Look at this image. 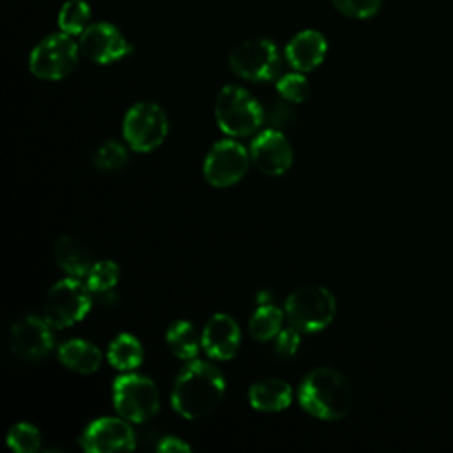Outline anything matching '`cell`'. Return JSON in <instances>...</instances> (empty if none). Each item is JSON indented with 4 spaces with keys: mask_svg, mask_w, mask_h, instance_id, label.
<instances>
[{
    "mask_svg": "<svg viewBox=\"0 0 453 453\" xmlns=\"http://www.w3.org/2000/svg\"><path fill=\"white\" fill-rule=\"evenodd\" d=\"M225 386V377L214 365L191 359L173 382L172 407L182 418H203L221 402Z\"/></svg>",
    "mask_w": 453,
    "mask_h": 453,
    "instance_id": "obj_1",
    "label": "cell"
},
{
    "mask_svg": "<svg viewBox=\"0 0 453 453\" xmlns=\"http://www.w3.org/2000/svg\"><path fill=\"white\" fill-rule=\"evenodd\" d=\"M299 405L319 419H342L352 407V388L347 377L327 366L315 368L304 375L297 389Z\"/></svg>",
    "mask_w": 453,
    "mask_h": 453,
    "instance_id": "obj_2",
    "label": "cell"
},
{
    "mask_svg": "<svg viewBox=\"0 0 453 453\" xmlns=\"http://www.w3.org/2000/svg\"><path fill=\"white\" fill-rule=\"evenodd\" d=\"M336 313V301L331 290L322 285H303L296 288L285 303V315L296 329L317 333L326 329Z\"/></svg>",
    "mask_w": 453,
    "mask_h": 453,
    "instance_id": "obj_3",
    "label": "cell"
},
{
    "mask_svg": "<svg viewBox=\"0 0 453 453\" xmlns=\"http://www.w3.org/2000/svg\"><path fill=\"white\" fill-rule=\"evenodd\" d=\"M216 122L230 136H248L258 131L265 119L260 103L244 88L226 85L219 90L214 104Z\"/></svg>",
    "mask_w": 453,
    "mask_h": 453,
    "instance_id": "obj_4",
    "label": "cell"
},
{
    "mask_svg": "<svg viewBox=\"0 0 453 453\" xmlns=\"http://www.w3.org/2000/svg\"><path fill=\"white\" fill-rule=\"evenodd\" d=\"M113 407L124 419L143 423L159 411V393L152 379L126 372L113 380Z\"/></svg>",
    "mask_w": 453,
    "mask_h": 453,
    "instance_id": "obj_5",
    "label": "cell"
},
{
    "mask_svg": "<svg viewBox=\"0 0 453 453\" xmlns=\"http://www.w3.org/2000/svg\"><path fill=\"white\" fill-rule=\"evenodd\" d=\"M90 288L74 276L57 281L44 301V319L57 329L80 322L92 308Z\"/></svg>",
    "mask_w": 453,
    "mask_h": 453,
    "instance_id": "obj_6",
    "label": "cell"
},
{
    "mask_svg": "<svg viewBox=\"0 0 453 453\" xmlns=\"http://www.w3.org/2000/svg\"><path fill=\"white\" fill-rule=\"evenodd\" d=\"M122 134L133 150H154L168 134V119L165 110L150 101L133 104L124 117Z\"/></svg>",
    "mask_w": 453,
    "mask_h": 453,
    "instance_id": "obj_7",
    "label": "cell"
},
{
    "mask_svg": "<svg viewBox=\"0 0 453 453\" xmlns=\"http://www.w3.org/2000/svg\"><path fill=\"white\" fill-rule=\"evenodd\" d=\"M80 46L69 34H53L42 39L30 53V71L41 80H62L78 64Z\"/></svg>",
    "mask_w": 453,
    "mask_h": 453,
    "instance_id": "obj_8",
    "label": "cell"
},
{
    "mask_svg": "<svg viewBox=\"0 0 453 453\" xmlns=\"http://www.w3.org/2000/svg\"><path fill=\"white\" fill-rule=\"evenodd\" d=\"M230 69L250 81H269L280 73V53L274 42L253 39L239 44L228 58Z\"/></svg>",
    "mask_w": 453,
    "mask_h": 453,
    "instance_id": "obj_9",
    "label": "cell"
},
{
    "mask_svg": "<svg viewBox=\"0 0 453 453\" xmlns=\"http://www.w3.org/2000/svg\"><path fill=\"white\" fill-rule=\"evenodd\" d=\"M250 159V152L239 142L219 140L205 156L203 177L214 188L234 186L244 177Z\"/></svg>",
    "mask_w": 453,
    "mask_h": 453,
    "instance_id": "obj_10",
    "label": "cell"
},
{
    "mask_svg": "<svg viewBox=\"0 0 453 453\" xmlns=\"http://www.w3.org/2000/svg\"><path fill=\"white\" fill-rule=\"evenodd\" d=\"M51 324L37 315H27L16 320L9 331V349L25 361H39L53 350Z\"/></svg>",
    "mask_w": 453,
    "mask_h": 453,
    "instance_id": "obj_11",
    "label": "cell"
},
{
    "mask_svg": "<svg viewBox=\"0 0 453 453\" xmlns=\"http://www.w3.org/2000/svg\"><path fill=\"white\" fill-rule=\"evenodd\" d=\"M80 444L90 453H115L131 451L136 446V435L127 423L120 418H97L87 425L80 437Z\"/></svg>",
    "mask_w": 453,
    "mask_h": 453,
    "instance_id": "obj_12",
    "label": "cell"
},
{
    "mask_svg": "<svg viewBox=\"0 0 453 453\" xmlns=\"http://www.w3.org/2000/svg\"><path fill=\"white\" fill-rule=\"evenodd\" d=\"M80 51L96 64H110L131 51L129 42L110 23L88 25L80 34Z\"/></svg>",
    "mask_w": 453,
    "mask_h": 453,
    "instance_id": "obj_13",
    "label": "cell"
},
{
    "mask_svg": "<svg viewBox=\"0 0 453 453\" xmlns=\"http://www.w3.org/2000/svg\"><path fill=\"white\" fill-rule=\"evenodd\" d=\"M250 156L262 173L274 177L283 175L292 165V147L287 136L274 127L264 129L253 138Z\"/></svg>",
    "mask_w": 453,
    "mask_h": 453,
    "instance_id": "obj_14",
    "label": "cell"
},
{
    "mask_svg": "<svg viewBox=\"0 0 453 453\" xmlns=\"http://www.w3.org/2000/svg\"><path fill=\"white\" fill-rule=\"evenodd\" d=\"M200 338L207 356L219 361L232 359L241 347V329L226 313L212 315L203 326Z\"/></svg>",
    "mask_w": 453,
    "mask_h": 453,
    "instance_id": "obj_15",
    "label": "cell"
},
{
    "mask_svg": "<svg viewBox=\"0 0 453 453\" xmlns=\"http://www.w3.org/2000/svg\"><path fill=\"white\" fill-rule=\"evenodd\" d=\"M327 42L317 30H304L292 37L287 44L285 57L296 71H311L326 57Z\"/></svg>",
    "mask_w": 453,
    "mask_h": 453,
    "instance_id": "obj_16",
    "label": "cell"
},
{
    "mask_svg": "<svg viewBox=\"0 0 453 453\" xmlns=\"http://www.w3.org/2000/svg\"><path fill=\"white\" fill-rule=\"evenodd\" d=\"M53 255L58 267L74 278L87 276V273L94 265L92 251L88 250V246L73 235L58 237L53 244Z\"/></svg>",
    "mask_w": 453,
    "mask_h": 453,
    "instance_id": "obj_17",
    "label": "cell"
},
{
    "mask_svg": "<svg viewBox=\"0 0 453 453\" xmlns=\"http://www.w3.org/2000/svg\"><path fill=\"white\" fill-rule=\"evenodd\" d=\"M250 405L262 412H278L292 403V388L281 379H264L248 391Z\"/></svg>",
    "mask_w": 453,
    "mask_h": 453,
    "instance_id": "obj_18",
    "label": "cell"
},
{
    "mask_svg": "<svg viewBox=\"0 0 453 453\" xmlns=\"http://www.w3.org/2000/svg\"><path fill=\"white\" fill-rule=\"evenodd\" d=\"M57 356L65 368L78 373H94L101 366V350L81 338L64 342L58 347Z\"/></svg>",
    "mask_w": 453,
    "mask_h": 453,
    "instance_id": "obj_19",
    "label": "cell"
},
{
    "mask_svg": "<svg viewBox=\"0 0 453 453\" xmlns=\"http://www.w3.org/2000/svg\"><path fill=\"white\" fill-rule=\"evenodd\" d=\"M108 363L120 372H133L143 361V347L140 340L129 333L117 334L108 345Z\"/></svg>",
    "mask_w": 453,
    "mask_h": 453,
    "instance_id": "obj_20",
    "label": "cell"
},
{
    "mask_svg": "<svg viewBox=\"0 0 453 453\" xmlns=\"http://www.w3.org/2000/svg\"><path fill=\"white\" fill-rule=\"evenodd\" d=\"M166 345L179 359H195L200 347L202 338H198L196 329L188 320H175L166 329Z\"/></svg>",
    "mask_w": 453,
    "mask_h": 453,
    "instance_id": "obj_21",
    "label": "cell"
},
{
    "mask_svg": "<svg viewBox=\"0 0 453 453\" xmlns=\"http://www.w3.org/2000/svg\"><path fill=\"white\" fill-rule=\"evenodd\" d=\"M283 324V311L274 304H260L257 311L250 319V334L258 342H267L276 338L281 331Z\"/></svg>",
    "mask_w": 453,
    "mask_h": 453,
    "instance_id": "obj_22",
    "label": "cell"
},
{
    "mask_svg": "<svg viewBox=\"0 0 453 453\" xmlns=\"http://www.w3.org/2000/svg\"><path fill=\"white\" fill-rule=\"evenodd\" d=\"M88 19L90 9L83 0H67L58 12V25L69 35L81 34L88 27Z\"/></svg>",
    "mask_w": 453,
    "mask_h": 453,
    "instance_id": "obj_23",
    "label": "cell"
},
{
    "mask_svg": "<svg viewBox=\"0 0 453 453\" xmlns=\"http://www.w3.org/2000/svg\"><path fill=\"white\" fill-rule=\"evenodd\" d=\"M127 150L117 140H106L94 152V165L103 172H119L127 165Z\"/></svg>",
    "mask_w": 453,
    "mask_h": 453,
    "instance_id": "obj_24",
    "label": "cell"
},
{
    "mask_svg": "<svg viewBox=\"0 0 453 453\" xmlns=\"http://www.w3.org/2000/svg\"><path fill=\"white\" fill-rule=\"evenodd\" d=\"M120 276V269L115 262L111 260H101V262H94V265L90 267V271L87 273V287L96 292V294H103L111 290Z\"/></svg>",
    "mask_w": 453,
    "mask_h": 453,
    "instance_id": "obj_25",
    "label": "cell"
},
{
    "mask_svg": "<svg viewBox=\"0 0 453 453\" xmlns=\"http://www.w3.org/2000/svg\"><path fill=\"white\" fill-rule=\"evenodd\" d=\"M7 444L18 453H34L41 448V434L32 423H16L7 434Z\"/></svg>",
    "mask_w": 453,
    "mask_h": 453,
    "instance_id": "obj_26",
    "label": "cell"
},
{
    "mask_svg": "<svg viewBox=\"0 0 453 453\" xmlns=\"http://www.w3.org/2000/svg\"><path fill=\"white\" fill-rule=\"evenodd\" d=\"M276 88L283 99L292 101V103H301L310 94L308 80L299 73H288V74L281 76L276 83Z\"/></svg>",
    "mask_w": 453,
    "mask_h": 453,
    "instance_id": "obj_27",
    "label": "cell"
},
{
    "mask_svg": "<svg viewBox=\"0 0 453 453\" xmlns=\"http://www.w3.org/2000/svg\"><path fill=\"white\" fill-rule=\"evenodd\" d=\"M334 7L350 18H370L379 7L380 0H333Z\"/></svg>",
    "mask_w": 453,
    "mask_h": 453,
    "instance_id": "obj_28",
    "label": "cell"
},
{
    "mask_svg": "<svg viewBox=\"0 0 453 453\" xmlns=\"http://www.w3.org/2000/svg\"><path fill=\"white\" fill-rule=\"evenodd\" d=\"M299 343H301L299 329H296V327L292 326V327L281 329V331L276 334L274 349H276V352H278L280 356L290 357V356H294L296 350L299 349Z\"/></svg>",
    "mask_w": 453,
    "mask_h": 453,
    "instance_id": "obj_29",
    "label": "cell"
},
{
    "mask_svg": "<svg viewBox=\"0 0 453 453\" xmlns=\"http://www.w3.org/2000/svg\"><path fill=\"white\" fill-rule=\"evenodd\" d=\"M292 108L288 106V103H287V99L283 101V97H281V101H274V103H271V106H269V110H267V120L274 126V129L276 127H281V126H285V124H288V120L292 119Z\"/></svg>",
    "mask_w": 453,
    "mask_h": 453,
    "instance_id": "obj_30",
    "label": "cell"
},
{
    "mask_svg": "<svg viewBox=\"0 0 453 453\" xmlns=\"http://www.w3.org/2000/svg\"><path fill=\"white\" fill-rule=\"evenodd\" d=\"M156 449L157 451H165V453H173V451H177V453H184L186 451L188 453V451H191L189 444H186L179 437H163L161 442L156 446Z\"/></svg>",
    "mask_w": 453,
    "mask_h": 453,
    "instance_id": "obj_31",
    "label": "cell"
}]
</instances>
